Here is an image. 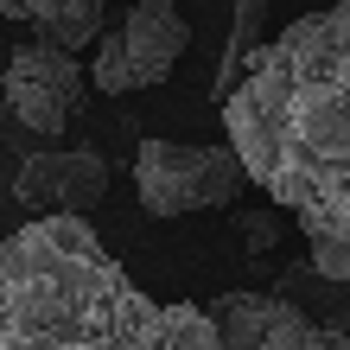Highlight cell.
<instances>
[{
  "mask_svg": "<svg viewBox=\"0 0 350 350\" xmlns=\"http://www.w3.org/2000/svg\"><path fill=\"white\" fill-rule=\"evenodd\" d=\"M217 325V350H350L344 332L319 325L299 299L286 293H223L217 306H204Z\"/></svg>",
  "mask_w": 350,
  "mask_h": 350,
  "instance_id": "5",
  "label": "cell"
},
{
  "mask_svg": "<svg viewBox=\"0 0 350 350\" xmlns=\"http://www.w3.org/2000/svg\"><path fill=\"white\" fill-rule=\"evenodd\" d=\"M102 7H109V0H0V13H7V19L32 26L57 51L96 45V38H102Z\"/></svg>",
  "mask_w": 350,
  "mask_h": 350,
  "instance_id": "8",
  "label": "cell"
},
{
  "mask_svg": "<svg viewBox=\"0 0 350 350\" xmlns=\"http://www.w3.org/2000/svg\"><path fill=\"white\" fill-rule=\"evenodd\" d=\"M223 128L249 185L306 236L350 242V0L249 51L223 96Z\"/></svg>",
  "mask_w": 350,
  "mask_h": 350,
  "instance_id": "1",
  "label": "cell"
},
{
  "mask_svg": "<svg viewBox=\"0 0 350 350\" xmlns=\"http://www.w3.org/2000/svg\"><path fill=\"white\" fill-rule=\"evenodd\" d=\"M83 90H90V70L77 64V51H57L45 38H32V45H19L7 57L13 121L32 134H64V121L83 109Z\"/></svg>",
  "mask_w": 350,
  "mask_h": 350,
  "instance_id": "6",
  "label": "cell"
},
{
  "mask_svg": "<svg viewBox=\"0 0 350 350\" xmlns=\"http://www.w3.org/2000/svg\"><path fill=\"white\" fill-rule=\"evenodd\" d=\"M191 45V26L172 0H134L128 19L115 32L96 38V57H90V83L109 90V96H128V90H153L166 83L172 64Z\"/></svg>",
  "mask_w": 350,
  "mask_h": 350,
  "instance_id": "4",
  "label": "cell"
},
{
  "mask_svg": "<svg viewBox=\"0 0 350 350\" xmlns=\"http://www.w3.org/2000/svg\"><path fill=\"white\" fill-rule=\"evenodd\" d=\"M102 191H109V159L96 147H51L19 159L13 172V198L32 217H83L102 204Z\"/></svg>",
  "mask_w": 350,
  "mask_h": 350,
  "instance_id": "7",
  "label": "cell"
},
{
  "mask_svg": "<svg viewBox=\"0 0 350 350\" xmlns=\"http://www.w3.org/2000/svg\"><path fill=\"white\" fill-rule=\"evenodd\" d=\"M242 223V242H249V249L261 255V249H274V236H280V223L267 217V211H249V217H236Z\"/></svg>",
  "mask_w": 350,
  "mask_h": 350,
  "instance_id": "10",
  "label": "cell"
},
{
  "mask_svg": "<svg viewBox=\"0 0 350 350\" xmlns=\"http://www.w3.org/2000/svg\"><path fill=\"white\" fill-rule=\"evenodd\" d=\"M0 350H217V325L147 299L83 217H32L0 242Z\"/></svg>",
  "mask_w": 350,
  "mask_h": 350,
  "instance_id": "2",
  "label": "cell"
},
{
  "mask_svg": "<svg viewBox=\"0 0 350 350\" xmlns=\"http://www.w3.org/2000/svg\"><path fill=\"white\" fill-rule=\"evenodd\" d=\"M261 19H267V0H236V26H230V45H223L217 83H211V96H217V102L230 96V83L242 77V64H249V51L261 45Z\"/></svg>",
  "mask_w": 350,
  "mask_h": 350,
  "instance_id": "9",
  "label": "cell"
},
{
  "mask_svg": "<svg viewBox=\"0 0 350 350\" xmlns=\"http://www.w3.org/2000/svg\"><path fill=\"white\" fill-rule=\"evenodd\" d=\"M249 185L236 147H191V140H140L134 147V191L153 217H198L236 204Z\"/></svg>",
  "mask_w": 350,
  "mask_h": 350,
  "instance_id": "3",
  "label": "cell"
}]
</instances>
